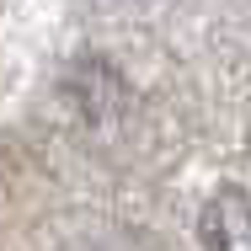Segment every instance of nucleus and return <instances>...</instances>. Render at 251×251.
<instances>
[{
    "instance_id": "obj_1",
    "label": "nucleus",
    "mask_w": 251,
    "mask_h": 251,
    "mask_svg": "<svg viewBox=\"0 0 251 251\" xmlns=\"http://www.w3.org/2000/svg\"><path fill=\"white\" fill-rule=\"evenodd\" d=\"M198 235H203V251H251V193L219 187L203 203Z\"/></svg>"
}]
</instances>
